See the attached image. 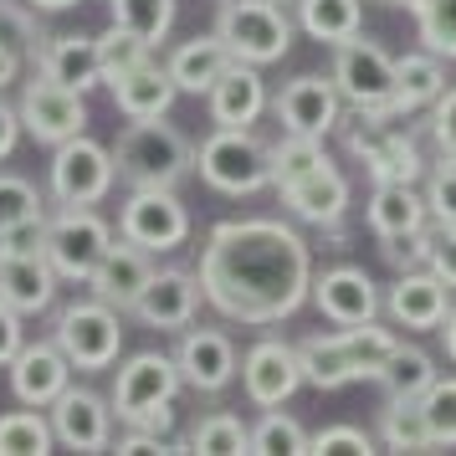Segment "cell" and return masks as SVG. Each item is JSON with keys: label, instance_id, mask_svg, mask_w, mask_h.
Wrapping results in <instances>:
<instances>
[{"label": "cell", "instance_id": "1", "mask_svg": "<svg viewBox=\"0 0 456 456\" xmlns=\"http://www.w3.org/2000/svg\"><path fill=\"white\" fill-rule=\"evenodd\" d=\"M200 288L221 318L267 329L313 297V251L288 221H221L200 247Z\"/></svg>", "mask_w": 456, "mask_h": 456}, {"label": "cell", "instance_id": "2", "mask_svg": "<svg viewBox=\"0 0 456 456\" xmlns=\"http://www.w3.org/2000/svg\"><path fill=\"white\" fill-rule=\"evenodd\" d=\"M113 165L118 180L128 190H149V185H180L195 169V144L165 118H128V128L113 144Z\"/></svg>", "mask_w": 456, "mask_h": 456}, {"label": "cell", "instance_id": "3", "mask_svg": "<svg viewBox=\"0 0 456 456\" xmlns=\"http://www.w3.org/2000/svg\"><path fill=\"white\" fill-rule=\"evenodd\" d=\"M216 37L231 46L236 62L267 67V62H282L288 57L292 16L282 11V0H221Z\"/></svg>", "mask_w": 456, "mask_h": 456}, {"label": "cell", "instance_id": "4", "mask_svg": "<svg viewBox=\"0 0 456 456\" xmlns=\"http://www.w3.org/2000/svg\"><path fill=\"white\" fill-rule=\"evenodd\" d=\"M195 169L221 195H256L272 185V144H262L251 128H216L195 149Z\"/></svg>", "mask_w": 456, "mask_h": 456}, {"label": "cell", "instance_id": "5", "mask_svg": "<svg viewBox=\"0 0 456 456\" xmlns=\"http://www.w3.org/2000/svg\"><path fill=\"white\" fill-rule=\"evenodd\" d=\"M52 338L62 344L72 370H108V364H118V349H124V313L103 297H77V303L57 308Z\"/></svg>", "mask_w": 456, "mask_h": 456}, {"label": "cell", "instance_id": "6", "mask_svg": "<svg viewBox=\"0 0 456 456\" xmlns=\"http://www.w3.org/2000/svg\"><path fill=\"white\" fill-rule=\"evenodd\" d=\"M113 185H118V165H113V149H103L98 139L77 134L52 149L46 190L57 206H98V200H108Z\"/></svg>", "mask_w": 456, "mask_h": 456}, {"label": "cell", "instance_id": "7", "mask_svg": "<svg viewBox=\"0 0 456 456\" xmlns=\"http://www.w3.org/2000/svg\"><path fill=\"white\" fill-rule=\"evenodd\" d=\"M180 385H185V374L175 364V354H154V349L128 354L113 374V395H108L118 426H144L159 405H175Z\"/></svg>", "mask_w": 456, "mask_h": 456}, {"label": "cell", "instance_id": "8", "mask_svg": "<svg viewBox=\"0 0 456 456\" xmlns=\"http://www.w3.org/2000/svg\"><path fill=\"white\" fill-rule=\"evenodd\" d=\"M108 247H113V226L93 206H62L57 216H46V256L62 282L87 288V277L103 262Z\"/></svg>", "mask_w": 456, "mask_h": 456}, {"label": "cell", "instance_id": "9", "mask_svg": "<svg viewBox=\"0 0 456 456\" xmlns=\"http://www.w3.org/2000/svg\"><path fill=\"white\" fill-rule=\"evenodd\" d=\"M118 236L139 241L144 251H175L190 241V210L185 200L169 185H149V190H128L124 210H118Z\"/></svg>", "mask_w": 456, "mask_h": 456}, {"label": "cell", "instance_id": "10", "mask_svg": "<svg viewBox=\"0 0 456 456\" xmlns=\"http://www.w3.org/2000/svg\"><path fill=\"white\" fill-rule=\"evenodd\" d=\"M21 124L26 134L37 139V144H62V139H77L87 128V98L77 93V87L67 83H52L46 72H37L31 83L21 87Z\"/></svg>", "mask_w": 456, "mask_h": 456}, {"label": "cell", "instance_id": "11", "mask_svg": "<svg viewBox=\"0 0 456 456\" xmlns=\"http://www.w3.org/2000/svg\"><path fill=\"white\" fill-rule=\"evenodd\" d=\"M333 83L349 108H385L395 98V57L359 31L354 42L333 46Z\"/></svg>", "mask_w": 456, "mask_h": 456}, {"label": "cell", "instance_id": "12", "mask_svg": "<svg viewBox=\"0 0 456 456\" xmlns=\"http://www.w3.org/2000/svg\"><path fill=\"white\" fill-rule=\"evenodd\" d=\"M277 118H282V134H313V139H329L338 118H344V93L333 83V72H297L292 83H282L277 93Z\"/></svg>", "mask_w": 456, "mask_h": 456}, {"label": "cell", "instance_id": "13", "mask_svg": "<svg viewBox=\"0 0 456 456\" xmlns=\"http://www.w3.org/2000/svg\"><path fill=\"white\" fill-rule=\"evenodd\" d=\"M206 303V288H200V272H185V267H159L149 277V288L139 292L134 303V318L144 329H159V333H185L195 323V313Z\"/></svg>", "mask_w": 456, "mask_h": 456}, {"label": "cell", "instance_id": "14", "mask_svg": "<svg viewBox=\"0 0 456 456\" xmlns=\"http://www.w3.org/2000/svg\"><path fill=\"white\" fill-rule=\"evenodd\" d=\"M113 400H103L87 385H67L57 400H52V431H57V446L67 452H108L113 446Z\"/></svg>", "mask_w": 456, "mask_h": 456}, {"label": "cell", "instance_id": "15", "mask_svg": "<svg viewBox=\"0 0 456 456\" xmlns=\"http://www.w3.org/2000/svg\"><path fill=\"white\" fill-rule=\"evenodd\" d=\"M303 385V364H297V349L282 344V338H262L251 344L247 359H241V390L256 411H277L288 405Z\"/></svg>", "mask_w": 456, "mask_h": 456}, {"label": "cell", "instance_id": "16", "mask_svg": "<svg viewBox=\"0 0 456 456\" xmlns=\"http://www.w3.org/2000/svg\"><path fill=\"white\" fill-rule=\"evenodd\" d=\"M72 385V359L62 354L57 338H26L21 354L11 359V395L21 405H37V411H52V400Z\"/></svg>", "mask_w": 456, "mask_h": 456}, {"label": "cell", "instance_id": "17", "mask_svg": "<svg viewBox=\"0 0 456 456\" xmlns=\"http://www.w3.org/2000/svg\"><path fill=\"white\" fill-rule=\"evenodd\" d=\"M154 272H159L154 267V251H144L139 241H128V236H113V247L103 251V262L87 277V292L103 297V303H113L118 313H128L139 303V292L149 288Z\"/></svg>", "mask_w": 456, "mask_h": 456}, {"label": "cell", "instance_id": "18", "mask_svg": "<svg viewBox=\"0 0 456 456\" xmlns=\"http://www.w3.org/2000/svg\"><path fill=\"white\" fill-rule=\"evenodd\" d=\"M175 364H180L190 390H200V395L226 390L236 379V370H241L226 329H185L180 333V349H175Z\"/></svg>", "mask_w": 456, "mask_h": 456}, {"label": "cell", "instance_id": "19", "mask_svg": "<svg viewBox=\"0 0 456 456\" xmlns=\"http://www.w3.org/2000/svg\"><path fill=\"white\" fill-rule=\"evenodd\" d=\"M313 303L333 329H354V323L379 318V288L370 282L364 267H333L323 277H313Z\"/></svg>", "mask_w": 456, "mask_h": 456}, {"label": "cell", "instance_id": "20", "mask_svg": "<svg viewBox=\"0 0 456 456\" xmlns=\"http://www.w3.org/2000/svg\"><path fill=\"white\" fill-rule=\"evenodd\" d=\"M385 308H390V318L400 329H420V333L441 329L446 313H452V288L431 267H411V272H400V282L390 288Z\"/></svg>", "mask_w": 456, "mask_h": 456}, {"label": "cell", "instance_id": "21", "mask_svg": "<svg viewBox=\"0 0 456 456\" xmlns=\"http://www.w3.org/2000/svg\"><path fill=\"white\" fill-rule=\"evenodd\" d=\"M282 206H288L297 221H308V226L333 231L344 221V210H349V180L323 159L318 169H308V175H297V180L282 185Z\"/></svg>", "mask_w": 456, "mask_h": 456}, {"label": "cell", "instance_id": "22", "mask_svg": "<svg viewBox=\"0 0 456 456\" xmlns=\"http://www.w3.org/2000/svg\"><path fill=\"white\" fill-rule=\"evenodd\" d=\"M267 83L251 62H231L221 72V83L206 93V108H210V124L216 128H251L262 113H267Z\"/></svg>", "mask_w": 456, "mask_h": 456}, {"label": "cell", "instance_id": "23", "mask_svg": "<svg viewBox=\"0 0 456 456\" xmlns=\"http://www.w3.org/2000/svg\"><path fill=\"white\" fill-rule=\"evenodd\" d=\"M57 267L46 251H16L0 256V303H11L16 313H46L57 303Z\"/></svg>", "mask_w": 456, "mask_h": 456}, {"label": "cell", "instance_id": "24", "mask_svg": "<svg viewBox=\"0 0 456 456\" xmlns=\"http://www.w3.org/2000/svg\"><path fill=\"white\" fill-rule=\"evenodd\" d=\"M446 93V57H436V52H405V57H395V98L379 113L385 118H411L415 108L436 103Z\"/></svg>", "mask_w": 456, "mask_h": 456}, {"label": "cell", "instance_id": "25", "mask_svg": "<svg viewBox=\"0 0 456 456\" xmlns=\"http://www.w3.org/2000/svg\"><path fill=\"white\" fill-rule=\"evenodd\" d=\"M108 93H113V108H118L124 118H169V108H175V98H180L169 67L154 62V57L139 62L128 77H118Z\"/></svg>", "mask_w": 456, "mask_h": 456}, {"label": "cell", "instance_id": "26", "mask_svg": "<svg viewBox=\"0 0 456 456\" xmlns=\"http://www.w3.org/2000/svg\"><path fill=\"white\" fill-rule=\"evenodd\" d=\"M37 72H46L52 83H67L87 93V87L103 83V57H98V37H77V31H67V37H46L42 57H37Z\"/></svg>", "mask_w": 456, "mask_h": 456}, {"label": "cell", "instance_id": "27", "mask_svg": "<svg viewBox=\"0 0 456 456\" xmlns=\"http://www.w3.org/2000/svg\"><path fill=\"white\" fill-rule=\"evenodd\" d=\"M236 62L231 57V46L210 31V37H190V42H180L175 52H169V77H175V87L180 93H195V98H206L210 87L221 83V72Z\"/></svg>", "mask_w": 456, "mask_h": 456}, {"label": "cell", "instance_id": "28", "mask_svg": "<svg viewBox=\"0 0 456 456\" xmlns=\"http://www.w3.org/2000/svg\"><path fill=\"white\" fill-rule=\"evenodd\" d=\"M297 364H303V379L313 390H344L359 379V364H354L344 333H313L297 344Z\"/></svg>", "mask_w": 456, "mask_h": 456}, {"label": "cell", "instance_id": "29", "mask_svg": "<svg viewBox=\"0 0 456 456\" xmlns=\"http://www.w3.org/2000/svg\"><path fill=\"white\" fill-rule=\"evenodd\" d=\"M431 226V206L426 195H415V185H374L370 195V231L385 236H411V231Z\"/></svg>", "mask_w": 456, "mask_h": 456}, {"label": "cell", "instance_id": "30", "mask_svg": "<svg viewBox=\"0 0 456 456\" xmlns=\"http://www.w3.org/2000/svg\"><path fill=\"white\" fill-rule=\"evenodd\" d=\"M292 5H297V26L323 46H344L364 31V5L359 0H292Z\"/></svg>", "mask_w": 456, "mask_h": 456}, {"label": "cell", "instance_id": "31", "mask_svg": "<svg viewBox=\"0 0 456 456\" xmlns=\"http://www.w3.org/2000/svg\"><path fill=\"white\" fill-rule=\"evenodd\" d=\"M426 169H431V165L420 159L411 128H395L390 139H379V144L364 154V175H370L374 185H415Z\"/></svg>", "mask_w": 456, "mask_h": 456}, {"label": "cell", "instance_id": "32", "mask_svg": "<svg viewBox=\"0 0 456 456\" xmlns=\"http://www.w3.org/2000/svg\"><path fill=\"white\" fill-rule=\"evenodd\" d=\"M379 446L385 452H431L436 436H431V420H426V411H420V400H395L379 411Z\"/></svg>", "mask_w": 456, "mask_h": 456}, {"label": "cell", "instance_id": "33", "mask_svg": "<svg viewBox=\"0 0 456 456\" xmlns=\"http://www.w3.org/2000/svg\"><path fill=\"white\" fill-rule=\"evenodd\" d=\"M57 446L52 415H42L37 405L0 415V456H46Z\"/></svg>", "mask_w": 456, "mask_h": 456}, {"label": "cell", "instance_id": "34", "mask_svg": "<svg viewBox=\"0 0 456 456\" xmlns=\"http://www.w3.org/2000/svg\"><path fill=\"white\" fill-rule=\"evenodd\" d=\"M185 446L190 452H210V456H241V452H251V426L231 411H210L195 420Z\"/></svg>", "mask_w": 456, "mask_h": 456}, {"label": "cell", "instance_id": "35", "mask_svg": "<svg viewBox=\"0 0 456 456\" xmlns=\"http://www.w3.org/2000/svg\"><path fill=\"white\" fill-rule=\"evenodd\" d=\"M379 385L395 395V400H420V395L436 385V364L426 349H415V344H400V349L390 354V364H385V374H379Z\"/></svg>", "mask_w": 456, "mask_h": 456}, {"label": "cell", "instance_id": "36", "mask_svg": "<svg viewBox=\"0 0 456 456\" xmlns=\"http://www.w3.org/2000/svg\"><path fill=\"white\" fill-rule=\"evenodd\" d=\"M108 16H113V26L134 31L139 42L159 46L175 26V0H108Z\"/></svg>", "mask_w": 456, "mask_h": 456}, {"label": "cell", "instance_id": "37", "mask_svg": "<svg viewBox=\"0 0 456 456\" xmlns=\"http://www.w3.org/2000/svg\"><path fill=\"white\" fill-rule=\"evenodd\" d=\"M344 333V344H349L354 364H359V379H379L385 374V364H390V354L400 349V338H395L390 329H379V323H354V329H338Z\"/></svg>", "mask_w": 456, "mask_h": 456}, {"label": "cell", "instance_id": "38", "mask_svg": "<svg viewBox=\"0 0 456 456\" xmlns=\"http://www.w3.org/2000/svg\"><path fill=\"white\" fill-rule=\"evenodd\" d=\"M411 16H415L420 46L436 52V57H446V62H456V0H420Z\"/></svg>", "mask_w": 456, "mask_h": 456}, {"label": "cell", "instance_id": "39", "mask_svg": "<svg viewBox=\"0 0 456 456\" xmlns=\"http://www.w3.org/2000/svg\"><path fill=\"white\" fill-rule=\"evenodd\" d=\"M323 159H329L323 154V139H313V134H282V144H272V185L282 190L288 180L318 169Z\"/></svg>", "mask_w": 456, "mask_h": 456}, {"label": "cell", "instance_id": "40", "mask_svg": "<svg viewBox=\"0 0 456 456\" xmlns=\"http://www.w3.org/2000/svg\"><path fill=\"white\" fill-rule=\"evenodd\" d=\"M26 221H46L42 190L31 185L26 175H11V169H0V231L26 226Z\"/></svg>", "mask_w": 456, "mask_h": 456}, {"label": "cell", "instance_id": "41", "mask_svg": "<svg viewBox=\"0 0 456 456\" xmlns=\"http://www.w3.org/2000/svg\"><path fill=\"white\" fill-rule=\"evenodd\" d=\"M251 452L303 456V452H308V431H303L292 415H282V405H277V411H262V420L251 426Z\"/></svg>", "mask_w": 456, "mask_h": 456}, {"label": "cell", "instance_id": "42", "mask_svg": "<svg viewBox=\"0 0 456 456\" xmlns=\"http://www.w3.org/2000/svg\"><path fill=\"white\" fill-rule=\"evenodd\" d=\"M149 52H154V46L139 42L134 31H124V26H108L103 37H98V57H103V87H113L118 77H128L139 62H149Z\"/></svg>", "mask_w": 456, "mask_h": 456}, {"label": "cell", "instance_id": "43", "mask_svg": "<svg viewBox=\"0 0 456 456\" xmlns=\"http://www.w3.org/2000/svg\"><path fill=\"white\" fill-rule=\"evenodd\" d=\"M0 46H11V52H21V57H42V26H37V16L26 11L21 0H0Z\"/></svg>", "mask_w": 456, "mask_h": 456}, {"label": "cell", "instance_id": "44", "mask_svg": "<svg viewBox=\"0 0 456 456\" xmlns=\"http://www.w3.org/2000/svg\"><path fill=\"white\" fill-rule=\"evenodd\" d=\"M420 411L431 420L436 446H456V374H436V385L420 395Z\"/></svg>", "mask_w": 456, "mask_h": 456}, {"label": "cell", "instance_id": "45", "mask_svg": "<svg viewBox=\"0 0 456 456\" xmlns=\"http://www.w3.org/2000/svg\"><path fill=\"white\" fill-rule=\"evenodd\" d=\"M426 206L436 226H456V154H441L426 169Z\"/></svg>", "mask_w": 456, "mask_h": 456}, {"label": "cell", "instance_id": "46", "mask_svg": "<svg viewBox=\"0 0 456 456\" xmlns=\"http://www.w3.org/2000/svg\"><path fill=\"white\" fill-rule=\"evenodd\" d=\"M431 247H436V231L431 226H420L411 231V236H385V262L400 272H411V267H431Z\"/></svg>", "mask_w": 456, "mask_h": 456}, {"label": "cell", "instance_id": "47", "mask_svg": "<svg viewBox=\"0 0 456 456\" xmlns=\"http://www.w3.org/2000/svg\"><path fill=\"white\" fill-rule=\"evenodd\" d=\"M374 441L379 436L359 431V426H323L318 436H308V452H374Z\"/></svg>", "mask_w": 456, "mask_h": 456}, {"label": "cell", "instance_id": "48", "mask_svg": "<svg viewBox=\"0 0 456 456\" xmlns=\"http://www.w3.org/2000/svg\"><path fill=\"white\" fill-rule=\"evenodd\" d=\"M426 128H431V144L441 149V154H456V87H446V93L431 103Z\"/></svg>", "mask_w": 456, "mask_h": 456}, {"label": "cell", "instance_id": "49", "mask_svg": "<svg viewBox=\"0 0 456 456\" xmlns=\"http://www.w3.org/2000/svg\"><path fill=\"white\" fill-rule=\"evenodd\" d=\"M431 272L456 292V226H436V247H431Z\"/></svg>", "mask_w": 456, "mask_h": 456}, {"label": "cell", "instance_id": "50", "mask_svg": "<svg viewBox=\"0 0 456 456\" xmlns=\"http://www.w3.org/2000/svg\"><path fill=\"white\" fill-rule=\"evenodd\" d=\"M16 251H46V221H26V226L0 231V256H16Z\"/></svg>", "mask_w": 456, "mask_h": 456}, {"label": "cell", "instance_id": "51", "mask_svg": "<svg viewBox=\"0 0 456 456\" xmlns=\"http://www.w3.org/2000/svg\"><path fill=\"white\" fill-rule=\"evenodd\" d=\"M21 318H26V313H16L11 303H0V370H11V359H16L21 344H26Z\"/></svg>", "mask_w": 456, "mask_h": 456}, {"label": "cell", "instance_id": "52", "mask_svg": "<svg viewBox=\"0 0 456 456\" xmlns=\"http://www.w3.org/2000/svg\"><path fill=\"white\" fill-rule=\"evenodd\" d=\"M21 134H26V124H21V108L0 103V159H11V154H16V144H21Z\"/></svg>", "mask_w": 456, "mask_h": 456}, {"label": "cell", "instance_id": "53", "mask_svg": "<svg viewBox=\"0 0 456 456\" xmlns=\"http://www.w3.org/2000/svg\"><path fill=\"white\" fill-rule=\"evenodd\" d=\"M21 52H11V46H0V87H11L16 77H21Z\"/></svg>", "mask_w": 456, "mask_h": 456}, {"label": "cell", "instance_id": "54", "mask_svg": "<svg viewBox=\"0 0 456 456\" xmlns=\"http://www.w3.org/2000/svg\"><path fill=\"white\" fill-rule=\"evenodd\" d=\"M436 333H441V344H446V359H452V364H456V308L446 313V323H441V329H436Z\"/></svg>", "mask_w": 456, "mask_h": 456}, {"label": "cell", "instance_id": "55", "mask_svg": "<svg viewBox=\"0 0 456 456\" xmlns=\"http://www.w3.org/2000/svg\"><path fill=\"white\" fill-rule=\"evenodd\" d=\"M37 11H72V5H83V0H31Z\"/></svg>", "mask_w": 456, "mask_h": 456}, {"label": "cell", "instance_id": "56", "mask_svg": "<svg viewBox=\"0 0 456 456\" xmlns=\"http://www.w3.org/2000/svg\"><path fill=\"white\" fill-rule=\"evenodd\" d=\"M385 5H405V11H415V5H420V0H385Z\"/></svg>", "mask_w": 456, "mask_h": 456}, {"label": "cell", "instance_id": "57", "mask_svg": "<svg viewBox=\"0 0 456 456\" xmlns=\"http://www.w3.org/2000/svg\"><path fill=\"white\" fill-rule=\"evenodd\" d=\"M282 5H288V0H282Z\"/></svg>", "mask_w": 456, "mask_h": 456}]
</instances>
